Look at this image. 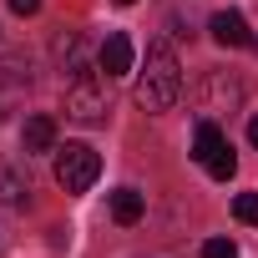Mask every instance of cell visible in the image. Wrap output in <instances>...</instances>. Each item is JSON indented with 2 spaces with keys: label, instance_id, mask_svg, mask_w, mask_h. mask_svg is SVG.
<instances>
[{
  "label": "cell",
  "instance_id": "7a4b0ae2",
  "mask_svg": "<svg viewBox=\"0 0 258 258\" xmlns=\"http://www.w3.org/2000/svg\"><path fill=\"white\" fill-rule=\"evenodd\" d=\"M111 76H101V66H86L66 81V116L76 121H101L111 111V91H106Z\"/></svg>",
  "mask_w": 258,
  "mask_h": 258
},
{
  "label": "cell",
  "instance_id": "5b68a950",
  "mask_svg": "<svg viewBox=\"0 0 258 258\" xmlns=\"http://www.w3.org/2000/svg\"><path fill=\"white\" fill-rule=\"evenodd\" d=\"M218 101H228V106H238V101H243V86H238L233 76H223V71H213V76L203 81V96H198V106H203V116H213V111H223Z\"/></svg>",
  "mask_w": 258,
  "mask_h": 258
},
{
  "label": "cell",
  "instance_id": "9a60e30c",
  "mask_svg": "<svg viewBox=\"0 0 258 258\" xmlns=\"http://www.w3.org/2000/svg\"><path fill=\"white\" fill-rule=\"evenodd\" d=\"M248 142H253V147H258V116H253V121H248Z\"/></svg>",
  "mask_w": 258,
  "mask_h": 258
},
{
  "label": "cell",
  "instance_id": "ba28073f",
  "mask_svg": "<svg viewBox=\"0 0 258 258\" xmlns=\"http://www.w3.org/2000/svg\"><path fill=\"white\" fill-rule=\"evenodd\" d=\"M223 147H228L223 126H218L213 116H203V121H198V132H192V162H203V167H208V162H213Z\"/></svg>",
  "mask_w": 258,
  "mask_h": 258
},
{
  "label": "cell",
  "instance_id": "9c48e42d",
  "mask_svg": "<svg viewBox=\"0 0 258 258\" xmlns=\"http://www.w3.org/2000/svg\"><path fill=\"white\" fill-rule=\"evenodd\" d=\"M142 213H147V198H142L137 187H116V192H111V218H116L121 228L142 223Z\"/></svg>",
  "mask_w": 258,
  "mask_h": 258
},
{
  "label": "cell",
  "instance_id": "52a82bcc",
  "mask_svg": "<svg viewBox=\"0 0 258 258\" xmlns=\"http://www.w3.org/2000/svg\"><path fill=\"white\" fill-rule=\"evenodd\" d=\"M208 31H213V41H218V46H233V51L253 41V31H248V21H243L238 11H218V16L208 21Z\"/></svg>",
  "mask_w": 258,
  "mask_h": 258
},
{
  "label": "cell",
  "instance_id": "4fadbf2b",
  "mask_svg": "<svg viewBox=\"0 0 258 258\" xmlns=\"http://www.w3.org/2000/svg\"><path fill=\"white\" fill-rule=\"evenodd\" d=\"M203 258H238V243L233 238H208L203 243Z\"/></svg>",
  "mask_w": 258,
  "mask_h": 258
},
{
  "label": "cell",
  "instance_id": "2e32d148",
  "mask_svg": "<svg viewBox=\"0 0 258 258\" xmlns=\"http://www.w3.org/2000/svg\"><path fill=\"white\" fill-rule=\"evenodd\" d=\"M111 6H137V0H111Z\"/></svg>",
  "mask_w": 258,
  "mask_h": 258
},
{
  "label": "cell",
  "instance_id": "277c9868",
  "mask_svg": "<svg viewBox=\"0 0 258 258\" xmlns=\"http://www.w3.org/2000/svg\"><path fill=\"white\" fill-rule=\"evenodd\" d=\"M132 36H126V31H111L101 46H96V66H101V76H126V71H132Z\"/></svg>",
  "mask_w": 258,
  "mask_h": 258
},
{
  "label": "cell",
  "instance_id": "8992f818",
  "mask_svg": "<svg viewBox=\"0 0 258 258\" xmlns=\"http://www.w3.org/2000/svg\"><path fill=\"white\" fill-rule=\"evenodd\" d=\"M21 147H26V157H36V152H56V116H51V111H36V116H26Z\"/></svg>",
  "mask_w": 258,
  "mask_h": 258
},
{
  "label": "cell",
  "instance_id": "8fae6325",
  "mask_svg": "<svg viewBox=\"0 0 258 258\" xmlns=\"http://www.w3.org/2000/svg\"><path fill=\"white\" fill-rule=\"evenodd\" d=\"M233 218H238L243 228H258V192H238V198H233Z\"/></svg>",
  "mask_w": 258,
  "mask_h": 258
},
{
  "label": "cell",
  "instance_id": "30bf717a",
  "mask_svg": "<svg viewBox=\"0 0 258 258\" xmlns=\"http://www.w3.org/2000/svg\"><path fill=\"white\" fill-rule=\"evenodd\" d=\"M0 203H6V208H26V203H31V182H26L21 172H6V167H0Z\"/></svg>",
  "mask_w": 258,
  "mask_h": 258
},
{
  "label": "cell",
  "instance_id": "7c38bea8",
  "mask_svg": "<svg viewBox=\"0 0 258 258\" xmlns=\"http://www.w3.org/2000/svg\"><path fill=\"white\" fill-rule=\"evenodd\" d=\"M233 172H238V157H233V147H223V152L208 162V177H213V182H228Z\"/></svg>",
  "mask_w": 258,
  "mask_h": 258
},
{
  "label": "cell",
  "instance_id": "3957f363",
  "mask_svg": "<svg viewBox=\"0 0 258 258\" xmlns=\"http://www.w3.org/2000/svg\"><path fill=\"white\" fill-rule=\"evenodd\" d=\"M96 177H101V157H96V147H86V142H66V147H56V182H61L66 192H86Z\"/></svg>",
  "mask_w": 258,
  "mask_h": 258
},
{
  "label": "cell",
  "instance_id": "5bb4252c",
  "mask_svg": "<svg viewBox=\"0 0 258 258\" xmlns=\"http://www.w3.org/2000/svg\"><path fill=\"white\" fill-rule=\"evenodd\" d=\"M11 11H16V16H36V11H41V0H11Z\"/></svg>",
  "mask_w": 258,
  "mask_h": 258
},
{
  "label": "cell",
  "instance_id": "6da1fadb",
  "mask_svg": "<svg viewBox=\"0 0 258 258\" xmlns=\"http://www.w3.org/2000/svg\"><path fill=\"white\" fill-rule=\"evenodd\" d=\"M132 96H137V106H142L147 116H162V111L177 106V96H182V61H177V51H172L167 41L147 46V66H142Z\"/></svg>",
  "mask_w": 258,
  "mask_h": 258
}]
</instances>
